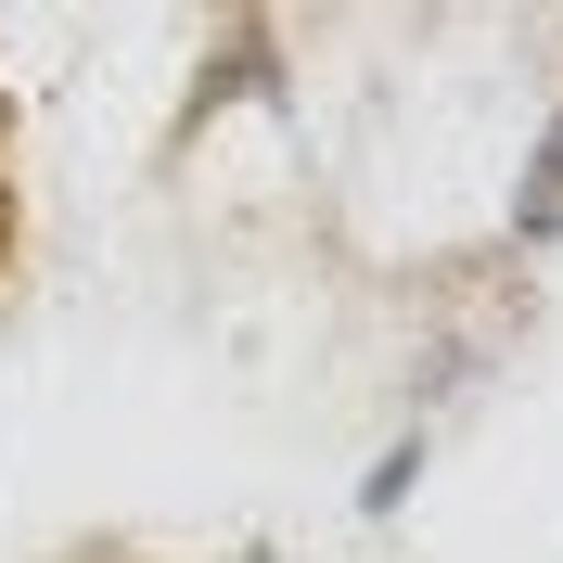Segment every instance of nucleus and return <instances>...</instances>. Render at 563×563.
<instances>
[{
    "mask_svg": "<svg viewBox=\"0 0 563 563\" xmlns=\"http://www.w3.org/2000/svg\"><path fill=\"white\" fill-rule=\"evenodd\" d=\"M512 231L526 244H563V129L526 154V192H512Z\"/></svg>",
    "mask_w": 563,
    "mask_h": 563,
    "instance_id": "nucleus-1",
    "label": "nucleus"
}]
</instances>
